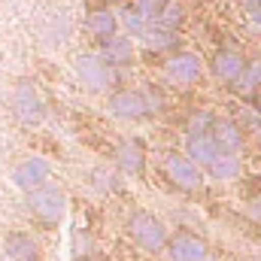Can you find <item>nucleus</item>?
Wrapping results in <instances>:
<instances>
[{"label": "nucleus", "mask_w": 261, "mask_h": 261, "mask_svg": "<svg viewBox=\"0 0 261 261\" xmlns=\"http://www.w3.org/2000/svg\"><path fill=\"white\" fill-rule=\"evenodd\" d=\"M203 73L200 64V55L195 52H186V49H173L167 58H164V79L176 88H192Z\"/></svg>", "instance_id": "39448f33"}, {"label": "nucleus", "mask_w": 261, "mask_h": 261, "mask_svg": "<svg viewBox=\"0 0 261 261\" xmlns=\"http://www.w3.org/2000/svg\"><path fill=\"white\" fill-rule=\"evenodd\" d=\"M140 40H143L146 49H152V52H170V49H176V43H179L176 31H170V28H164V24H158V21H149L146 31L140 34Z\"/></svg>", "instance_id": "dca6fc26"}, {"label": "nucleus", "mask_w": 261, "mask_h": 261, "mask_svg": "<svg viewBox=\"0 0 261 261\" xmlns=\"http://www.w3.org/2000/svg\"><path fill=\"white\" fill-rule=\"evenodd\" d=\"M246 15H249V21H252V24H258V28H261V6L249 3V6H246Z\"/></svg>", "instance_id": "393cba45"}, {"label": "nucleus", "mask_w": 261, "mask_h": 261, "mask_svg": "<svg viewBox=\"0 0 261 261\" xmlns=\"http://www.w3.org/2000/svg\"><path fill=\"white\" fill-rule=\"evenodd\" d=\"M213 122H216V116H213V113H203V110H197L195 116L189 119V134H200V130H210V128H213Z\"/></svg>", "instance_id": "4be33fe9"}, {"label": "nucleus", "mask_w": 261, "mask_h": 261, "mask_svg": "<svg viewBox=\"0 0 261 261\" xmlns=\"http://www.w3.org/2000/svg\"><path fill=\"white\" fill-rule=\"evenodd\" d=\"M134 55H137V46H134V37H128V34H113L110 40L100 43V58L110 61L113 67L130 64Z\"/></svg>", "instance_id": "f8f14e48"}, {"label": "nucleus", "mask_w": 261, "mask_h": 261, "mask_svg": "<svg viewBox=\"0 0 261 261\" xmlns=\"http://www.w3.org/2000/svg\"><path fill=\"white\" fill-rule=\"evenodd\" d=\"M134 6H137L149 21H155V18H158V12H161V6H164V0H137Z\"/></svg>", "instance_id": "b1692460"}, {"label": "nucleus", "mask_w": 261, "mask_h": 261, "mask_svg": "<svg viewBox=\"0 0 261 261\" xmlns=\"http://www.w3.org/2000/svg\"><path fill=\"white\" fill-rule=\"evenodd\" d=\"M119 21H125V28H128V37H140L143 31H146V24H149V18L130 3V6H125V12L119 15Z\"/></svg>", "instance_id": "412c9836"}, {"label": "nucleus", "mask_w": 261, "mask_h": 261, "mask_svg": "<svg viewBox=\"0 0 261 261\" xmlns=\"http://www.w3.org/2000/svg\"><path fill=\"white\" fill-rule=\"evenodd\" d=\"M107 3H122V0H107Z\"/></svg>", "instance_id": "bb28decb"}, {"label": "nucleus", "mask_w": 261, "mask_h": 261, "mask_svg": "<svg viewBox=\"0 0 261 261\" xmlns=\"http://www.w3.org/2000/svg\"><path fill=\"white\" fill-rule=\"evenodd\" d=\"M189 161H195L200 170H206V164L219 155V146L213 143L210 130H200V134H189L186 137V152H182Z\"/></svg>", "instance_id": "4468645a"}, {"label": "nucleus", "mask_w": 261, "mask_h": 261, "mask_svg": "<svg viewBox=\"0 0 261 261\" xmlns=\"http://www.w3.org/2000/svg\"><path fill=\"white\" fill-rule=\"evenodd\" d=\"M128 234H130V240H134L140 249H146V252H161V249L167 246V237H170L167 228H164V222H161L158 216L146 213V210L130 213Z\"/></svg>", "instance_id": "7ed1b4c3"}, {"label": "nucleus", "mask_w": 261, "mask_h": 261, "mask_svg": "<svg viewBox=\"0 0 261 261\" xmlns=\"http://www.w3.org/2000/svg\"><path fill=\"white\" fill-rule=\"evenodd\" d=\"M3 246H6V255L12 261H40V243H37L31 234L15 231V234L6 237Z\"/></svg>", "instance_id": "a211bd4d"}, {"label": "nucleus", "mask_w": 261, "mask_h": 261, "mask_svg": "<svg viewBox=\"0 0 261 261\" xmlns=\"http://www.w3.org/2000/svg\"><path fill=\"white\" fill-rule=\"evenodd\" d=\"M164 173L179 192H197L200 182H203V170L195 161H189L186 155H176V152L164 158Z\"/></svg>", "instance_id": "0eeeda50"}, {"label": "nucleus", "mask_w": 261, "mask_h": 261, "mask_svg": "<svg viewBox=\"0 0 261 261\" xmlns=\"http://www.w3.org/2000/svg\"><path fill=\"white\" fill-rule=\"evenodd\" d=\"M240 170H243V164H240V155H234V152H219V155L206 164V173H210L213 179H219V182H234V179H240Z\"/></svg>", "instance_id": "f3484780"}, {"label": "nucleus", "mask_w": 261, "mask_h": 261, "mask_svg": "<svg viewBox=\"0 0 261 261\" xmlns=\"http://www.w3.org/2000/svg\"><path fill=\"white\" fill-rule=\"evenodd\" d=\"M76 76L79 82L94 91V94H103V91H113L119 85V67H113L110 61H103L97 52H82L76 55Z\"/></svg>", "instance_id": "f257e3e1"}, {"label": "nucleus", "mask_w": 261, "mask_h": 261, "mask_svg": "<svg viewBox=\"0 0 261 261\" xmlns=\"http://www.w3.org/2000/svg\"><path fill=\"white\" fill-rule=\"evenodd\" d=\"M155 21L164 24V28H170V31H176V28L186 21V6H182L179 0H164V6H161V12H158Z\"/></svg>", "instance_id": "aec40b11"}, {"label": "nucleus", "mask_w": 261, "mask_h": 261, "mask_svg": "<svg viewBox=\"0 0 261 261\" xmlns=\"http://www.w3.org/2000/svg\"><path fill=\"white\" fill-rule=\"evenodd\" d=\"M237 88H240L246 97H252V94L261 88V58L246 61V67H243V76H240V82H237Z\"/></svg>", "instance_id": "6ab92c4d"}, {"label": "nucleus", "mask_w": 261, "mask_h": 261, "mask_svg": "<svg viewBox=\"0 0 261 261\" xmlns=\"http://www.w3.org/2000/svg\"><path fill=\"white\" fill-rule=\"evenodd\" d=\"M82 28H85V34H88L91 40L103 43V40H110L113 34H119V15H116V9H110V6H97V9H91V12L85 15Z\"/></svg>", "instance_id": "9b49d317"}, {"label": "nucleus", "mask_w": 261, "mask_h": 261, "mask_svg": "<svg viewBox=\"0 0 261 261\" xmlns=\"http://www.w3.org/2000/svg\"><path fill=\"white\" fill-rule=\"evenodd\" d=\"M12 116L24 128H37L46 119V103H43V97H40V91L31 79L15 82V88H12Z\"/></svg>", "instance_id": "20e7f679"}, {"label": "nucleus", "mask_w": 261, "mask_h": 261, "mask_svg": "<svg viewBox=\"0 0 261 261\" xmlns=\"http://www.w3.org/2000/svg\"><path fill=\"white\" fill-rule=\"evenodd\" d=\"M243 67H246V58L237 49H219L210 58V70H213L216 82H222V85H237L243 76Z\"/></svg>", "instance_id": "9d476101"}, {"label": "nucleus", "mask_w": 261, "mask_h": 261, "mask_svg": "<svg viewBox=\"0 0 261 261\" xmlns=\"http://www.w3.org/2000/svg\"><path fill=\"white\" fill-rule=\"evenodd\" d=\"M252 103H255V110H258V113H261V88H258V91H255V94H252Z\"/></svg>", "instance_id": "a878e982"}, {"label": "nucleus", "mask_w": 261, "mask_h": 261, "mask_svg": "<svg viewBox=\"0 0 261 261\" xmlns=\"http://www.w3.org/2000/svg\"><path fill=\"white\" fill-rule=\"evenodd\" d=\"M28 210H31V216H34L40 225H46V228H55V225L64 219L67 197H64V192H61L58 186H49V182H43L40 189L28 192Z\"/></svg>", "instance_id": "f03ea898"}, {"label": "nucleus", "mask_w": 261, "mask_h": 261, "mask_svg": "<svg viewBox=\"0 0 261 261\" xmlns=\"http://www.w3.org/2000/svg\"><path fill=\"white\" fill-rule=\"evenodd\" d=\"M73 252H76V258H85V255H91V240H88V234L85 231H73Z\"/></svg>", "instance_id": "5701e85b"}, {"label": "nucleus", "mask_w": 261, "mask_h": 261, "mask_svg": "<svg viewBox=\"0 0 261 261\" xmlns=\"http://www.w3.org/2000/svg\"><path fill=\"white\" fill-rule=\"evenodd\" d=\"M49 161L46 158H40V155H28L24 161H18L15 167H12V182H15V189H21V192H34V189H40L46 179H49Z\"/></svg>", "instance_id": "1a4fd4ad"}, {"label": "nucleus", "mask_w": 261, "mask_h": 261, "mask_svg": "<svg viewBox=\"0 0 261 261\" xmlns=\"http://www.w3.org/2000/svg\"><path fill=\"white\" fill-rule=\"evenodd\" d=\"M116 164L125 176H143L146 170V149L140 140H125L119 149H116Z\"/></svg>", "instance_id": "ddd939ff"}, {"label": "nucleus", "mask_w": 261, "mask_h": 261, "mask_svg": "<svg viewBox=\"0 0 261 261\" xmlns=\"http://www.w3.org/2000/svg\"><path fill=\"white\" fill-rule=\"evenodd\" d=\"M110 113L116 119H125V122H140V119H149L152 110L146 103V94L140 88H116L107 100Z\"/></svg>", "instance_id": "423d86ee"}, {"label": "nucleus", "mask_w": 261, "mask_h": 261, "mask_svg": "<svg viewBox=\"0 0 261 261\" xmlns=\"http://www.w3.org/2000/svg\"><path fill=\"white\" fill-rule=\"evenodd\" d=\"M252 3H255V6H261V0H252Z\"/></svg>", "instance_id": "cd10ccee"}, {"label": "nucleus", "mask_w": 261, "mask_h": 261, "mask_svg": "<svg viewBox=\"0 0 261 261\" xmlns=\"http://www.w3.org/2000/svg\"><path fill=\"white\" fill-rule=\"evenodd\" d=\"M167 258L170 261H206L210 258V246L192 234V231H179L173 237H167Z\"/></svg>", "instance_id": "6e6552de"}, {"label": "nucleus", "mask_w": 261, "mask_h": 261, "mask_svg": "<svg viewBox=\"0 0 261 261\" xmlns=\"http://www.w3.org/2000/svg\"><path fill=\"white\" fill-rule=\"evenodd\" d=\"M210 137L219 146V152H234L237 155L243 149V130H240L237 122H231V119H216L213 128H210Z\"/></svg>", "instance_id": "2eb2a0df"}]
</instances>
